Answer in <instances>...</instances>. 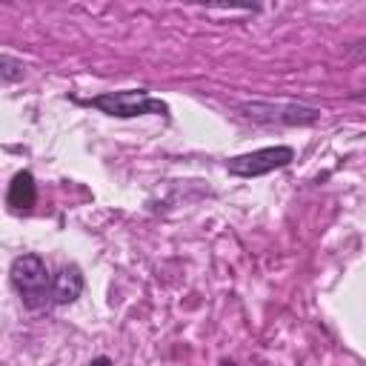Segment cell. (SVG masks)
Listing matches in <instances>:
<instances>
[{
	"label": "cell",
	"mask_w": 366,
	"mask_h": 366,
	"mask_svg": "<svg viewBox=\"0 0 366 366\" xmlns=\"http://www.w3.org/2000/svg\"><path fill=\"white\" fill-rule=\"evenodd\" d=\"M9 206L23 212V209H31L34 200H37V186H34V177L31 172H17L9 183V194H6Z\"/></svg>",
	"instance_id": "cell-6"
},
{
	"label": "cell",
	"mask_w": 366,
	"mask_h": 366,
	"mask_svg": "<svg viewBox=\"0 0 366 366\" xmlns=\"http://www.w3.org/2000/svg\"><path fill=\"white\" fill-rule=\"evenodd\" d=\"M89 366H112V360H109V357H94Z\"/></svg>",
	"instance_id": "cell-8"
},
{
	"label": "cell",
	"mask_w": 366,
	"mask_h": 366,
	"mask_svg": "<svg viewBox=\"0 0 366 366\" xmlns=\"http://www.w3.org/2000/svg\"><path fill=\"white\" fill-rule=\"evenodd\" d=\"M292 160H295V149L292 146H266V149H257V152H249V154L229 157L226 169L234 177H260L266 172L289 166Z\"/></svg>",
	"instance_id": "cell-3"
},
{
	"label": "cell",
	"mask_w": 366,
	"mask_h": 366,
	"mask_svg": "<svg viewBox=\"0 0 366 366\" xmlns=\"http://www.w3.org/2000/svg\"><path fill=\"white\" fill-rule=\"evenodd\" d=\"M83 292V274L77 266H63L57 274H54V283H51V300L66 306V303H74Z\"/></svg>",
	"instance_id": "cell-5"
},
{
	"label": "cell",
	"mask_w": 366,
	"mask_h": 366,
	"mask_svg": "<svg viewBox=\"0 0 366 366\" xmlns=\"http://www.w3.org/2000/svg\"><path fill=\"white\" fill-rule=\"evenodd\" d=\"M94 109H100L103 114H112V117H140V114H169V106L157 97H152L149 92L143 89H126V92H106V94H97L92 100H83Z\"/></svg>",
	"instance_id": "cell-1"
},
{
	"label": "cell",
	"mask_w": 366,
	"mask_h": 366,
	"mask_svg": "<svg viewBox=\"0 0 366 366\" xmlns=\"http://www.w3.org/2000/svg\"><path fill=\"white\" fill-rule=\"evenodd\" d=\"M220 366H237L234 360H220Z\"/></svg>",
	"instance_id": "cell-9"
},
{
	"label": "cell",
	"mask_w": 366,
	"mask_h": 366,
	"mask_svg": "<svg viewBox=\"0 0 366 366\" xmlns=\"http://www.w3.org/2000/svg\"><path fill=\"white\" fill-rule=\"evenodd\" d=\"M240 112L252 120L263 123H286V126H309L320 120V109L300 106V103H240Z\"/></svg>",
	"instance_id": "cell-4"
},
{
	"label": "cell",
	"mask_w": 366,
	"mask_h": 366,
	"mask_svg": "<svg viewBox=\"0 0 366 366\" xmlns=\"http://www.w3.org/2000/svg\"><path fill=\"white\" fill-rule=\"evenodd\" d=\"M11 286L17 289V295L26 300V306H40L49 295V269L43 263L40 254H20L14 257L11 269H9Z\"/></svg>",
	"instance_id": "cell-2"
},
{
	"label": "cell",
	"mask_w": 366,
	"mask_h": 366,
	"mask_svg": "<svg viewBox=\"0 0 366 366\" xmlns=\"http://www.w3.org/2000/svg\"><path fill=\"white\" fill-rule=\"evenodd\" d=\"M23 77H26L23 60H17L11 54H0V83H17Z\"/></svg>",
	"instance_id": "cell-7"
}]
</instances>
